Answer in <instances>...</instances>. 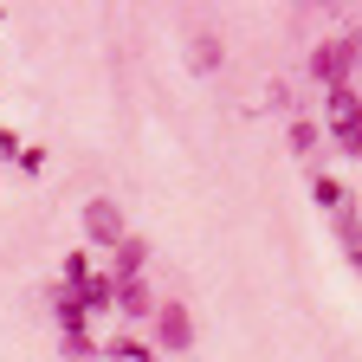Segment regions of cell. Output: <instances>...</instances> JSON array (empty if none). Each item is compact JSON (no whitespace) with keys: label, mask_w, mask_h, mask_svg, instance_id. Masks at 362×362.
I'll return each instance as SVG.
<instances>
[{"label":"cell","mask_w":362,"mask_h":362,"mask_svg":"<svg viewBox=\"0 0 362 362\" xmlns=\"http://www.w3.org/2000/svg\"><path fill=\"white\" fill-rule=\"evenodd\" d=\"M356 52H362V39H356V33H349V39H324V45H317V52H310V71L324 78L330 90H343V78H349Z\"/></svg>","instance_id":"cell-2"},{"label":"cell","mask_w":362,"mask_h":362,"mask_svg":"<svg viewBox=\"0 0 362 362\" xmlns=\"http://www.w3.org/2000/svg\"><path fill=\"white\" fill-rule=\"evenodd\" d=\"M310 194H317V207H330V214L349 207V194H343V181H337V175H317V181H310Z\"/></svg>","instance_id":"cell-7"},{"label":"cell","mask_w":362,"mask_h":362,"mask_svg":"<svg viewBox=\"0 0 362 362\" xmlns=\"http://www.w3.org/2000/svg\"><path fill=\"white\" fill-rule=\"evenodd\" d=\"M156 317H162L156 330H162L168 349H188V343H194V324H188V310H181V304H168V310H156Z\"/></svg>","instance_id":"cell-4"},{"label":"cell","mask_w":362,"mask_h":362,"mask_svg":"<svg viewBox=\"0 0 362 362\" xmlns=\"http://www.w3.org/2000/svg\"><path fill=\"white\" fill-rule=\"evenodd\" d=\"M330 220H337V240H343V252H349V265L362 272V220H356L349 207H343V214H330Z\"/></svg>","instance_id":"cell-5"},{"label":"cell","mask_w":362,"mask_h":362,"mask_svg":"<svg viewBox=\"0 0 362 362\" xmlns=\"http://www.w3.org/2000/svg\"><path fill=\"white\" fill-rule=\"evenodd\" d=\"M84 279H90V259H84V252H65V285L78 291Z\"/></svg>","instance_id":"cell-12"},{"label":"cell","mask_w":362,"mask_h":362,"mask_svg":"<svg viewBox=\"0 0 362 362\" xmlns=\"http://www.w3.org/2000/svg\"><path fill=\"white\" fill-rule=\"evenodd\" d=\"M117 304H123V317H149V285L143 279H117Z\"/></svg>","instance_id":"cell-6"},{"label":"cell","mask_w":362,"mask_h":362,"mask_svg":"<svg viewBox=\"0 0 362 362\" xmlns=\"http://www.w3.org/2000/svg\"><path fill=\"white\" fill-rule=\"evenodd\" d=\"M110 356H117V362H156V356L136 343V337H117V343H110Z\"/></svg>","instance_id":"cell-11"},{"label":"cell","mask_w":362,"mask_h":362,"mask_svg":"<svg viewBox=\"0 0 362 362\" xmlns=\"http://www.w3.org/2000/svg\"><path fill=\"white\" fill-rule=\"evenodd\" d=\"M110 298H117V285H110V279H98V272L78 285V304H84V310H98V304H110Z\"/></svg>","instance_id":"cell-9"},{"label":"cell","mask_w":362,"mask_h":362,"mask_svg":"<svg viewBox=\"0 0 362 362\" xmlns=\"http://www.w3.org/2000/svg\"><path fill=\"white\" fill-rule=\"evenodd\" d=\"M0 156H7V162H20V136H13V129H0Z\"/></svg>","instance_id":"cell-13"},{"label":"cell","mask_w":362,"mask_h":362,"mask_svg":"<svg viewBox=\"0 0 362 362\" xmlns=\"http://www.w3.org/2000/svg\"><path fill=\"white\" fill-rule=\"evenodd\" d=\"M84 233H90V240H104V246H123L129 233H123L117 201H90V207H84Z\"/></svg>","instance_id":"cell-3"},{"label":"cell","mask_w":362,"mask_h":362,"mask_svg":"<svg viewBox=\"0 0 362 362\" xmlns=\"http://www.w3.org/2000/svg\"><path fill=\"white\" fill-rule=\"evenodd\" d=\"M220 65V39L214 33H194V71H214Z\"/></svg>","instance_id":"cell-10"},{"label":"cell","mask_w":362,"mask_h":362,"mask_svg":"<svg viewBox=\"0 0 362 362\" xmlns=\"http://www.w3.org/2000/svg\"><path fill=\"white\" fill-rule=\"evenodd\" d=\"M143 259H149V246H143V240L129 233V240L117 246V279H136V272H143Z\"/></svg>","instance_id":"cell-8"},{"label":"cell","mask_w":362,"mask_h":362,"mask_svg":"<svg viewBox=\"0 0 362 362\" xmlns=\"http://www.w3.org/2000/svg\"><path fill=\"white\" fill-rule=\"evenodd\" d=\"M330 136H337V149L343 156H362V104H356V90H330Z\"/></svg>","instance_id":"cell-1"}]
</instances>
